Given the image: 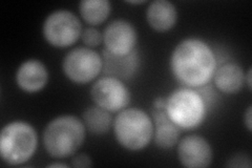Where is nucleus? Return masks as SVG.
I'll list each match as a JSON object with an SVG mask.
<instances>
[{
  "instance_id": "nucleus-8",
  "label": "nucleus",
  "mask_w": 252,
  "mask_h": 168,
  "mask_svg": "<svg viewBox=\"0 0 252 168\" xmlns=\"http://www.w3.org/2000/svg\"><path fill=\"white\" fill-rule=\"evenodd\" d=\"M92 99L96 105L109 113H119L130 103L128 87L121 80L104 76L94 83L91 90Z\"/></svg>"
},
{
  "instance_id": "nucleus-3",
  "label": "nucleus",
  "mask_w": 252,
  "mask_h": 168,
  "mask_svg": "<svg viewBox=\"0 0 252 168\" xmlns=\"http://www.w3.org/2000/svg\"><path fill=\"white\" fill-rule=\"evenodd\" d=\"M114 134L120 145L131 151L145 148L154 137V123L145 111L125 108L114 119Z\"/></svg>"
},
{
  "instance_id": "nucleus-13",
  "label": "nucleus",
  "mask_w": 252,
  "mask_h": 168,
  "mask_svg": "<svg viewBox=\"0 0 252 168\" xmlns=\"http://www.w3.org/2000/svg\"><path fill=\"white\" fill-rule=\"evenodd\" d=\"M154 123V142L156 146L162 149H169L180 141L182 130L168 117L165 109H152Z\"/></svg>"
},
{
  "instance_id": "nucleus-21",
  "label": "nucleus",
  "mask_w": 252,
  "mask_h": 168,
  "mask_svg": "<svg viewBox=\"0 0 252 168\" xmlns=\"http://www.w3.org/2000/svg\"><path fill=\"white\" fill-rule=\"evenodd\" d=\"M244 122L247 127L248 132L252 131V106H248L246 113L244 114Z\"/></svg>"
},
{
  "instance_id": "nucleus-1",
  "label": "nucleus",
  "mask_w": 252,
  "mask_h": 168,
  "mask_svg": "<svg viewBox=\"0 0 252 168\" xmlns=\"http://www.w3.org/2000/svg\"><path fill=\"white\" fill-rule=\"evenodd\" d=\"M170 68L179 83L189 89H198L214 78L217 58L211 47L203 40L188 38L173 50Z\"/></svg>"
},
{
  "instance_id": "nucleus-23",
  "label": "nucleus",
  "mask_w": 252,
  "mask_h": 168,
  "mask_svg": "<svg viewBox=\"0 0 252 168\" xmlns=\"http://www.w3.org/2000/svg\"><path fill=\"white\" fill-rule=\"evenodd\" d=\"M245 81H246V83H247L248 89L251 91V68L248 69L247 74L245 75Z\"/></svg>"
},
{
  "instance_id": "nucleus-2",
  "label": "nucleus",
  "mask_w": 252,
  "mask_h": 168,
  "mask_svg": "<svg viewBox=\"0 0 252 168\" xmlns=\"http://www.w3.org/2000/svg\"><path fill=\"white\" fill-rule=\"evenodd\" d=\"M86 129L83 121L64 115L55 118L47 123L43 132V145L46 153L55 159L72 157L82 146Z\"/></svg>"
},
{
  "instance_id": "nucleus-24",
  "label": "nucleus",
  "mask_w": 252,
  "mask_h": 168,
  "mask_svg": "<svg viewBox=\"0 0 252 168\" xmlns=\"http://www.w3.org/2000/svg\"><path fill=\"white\" fill-rule=\"evenodd\" d=\"M47 167H68L67 164H63V163H52V164H49L47 165Z\"/></svg>"
},
{
  "instance_id": "nucleus-22",
  "label": "nucleus",
  "mask_w": 252,
  "mask_h": 168,
  "mask_svg": "<svg viewBox=\"0 0 252 168\" xmlns=\"http://www.w3.org/2000/svg\"><path fill=\"white\" fill-rule=\"evenodd\" d=\"M166 103H167V98L158 97V98H156L154 100L153 108H156V109H165V107H166Z\"/></svg>"
},
{
  "instance_id": "nucleus-17",
  "label": "nucleus",
  "mask_w": 252,
  "mask_h": 168,
  "mask_svg": "<svg viewBox=\"0 0 252 168\" xmlns=\"http://www.w3.org/2000/svg\"><path fill=\"white\" fill-rule=\"evenodd\" d=\"M82 19L90 26L103 23L110 14V2L107 0H83L79 4Z\"/></svg>"
},
{
  "instance_id": "nucleus-5",
  "label": "nucleus",
  "mask_w": 252,
  "mask_h": 168,
  "mask_svg": "<svg viewBox=\"0 0 252 168\" xmlns=\"http://www.w3.org/2000/svg\"><path fill=\"white\" fill-rule=\"evenodd\" d=\"M207 106L199 93L189 87H180L168 97L165 111L182 131L200 126L207 114Z\"/></svg>"
},
{
  "instance_id": "nucleus-6",
  "label": "nucleus",
  "mask_w": 252,
  "mask_h": 168,
  "mask_svg": "<svg viewBox=\"0 0 252 168\" xmlns=\"http://www.w3.org/2000/svg\"><path fill=\"white\" fill-rule=\"evenodd\" d=\"M103 68L102 56L90 47H77L68 52L62 62V69L70 81L85 84L96 79Z\"/></svg>"
},
{
  "instance_id": "nucleus-19",
  "label": "nucleus",
  "mask_w": 252,
  "mask_h": 168,
  "mask_svg": "<svg viewBox=\"0 0 252 168\" xmlns=\"http://www.w3.org/2000/svg\"><path fill=\"white\" fill-rule=\"evenodd\" d=\"M251 165L250 157L245 154H236L226 163V166L228 167H251Z\"/></svg>"
},
{
  "instance_id": "nucleus-18",
  "label": "nucleus",
  "mask_w": 252,
  "mask_h": 168,
  "mask_svg": "<svg viewBox=\"0 0 252 168\" xmlns=\"http://www.w3.org/2000/svg\"><path fill=\"white\" fill-rule=\"evenodd\" d=\"M82 41L89 47H96L103 42V33L94 28H86L81 34Z\"/></svg>"
},
{
  "instance_id": "nucleus-16",
  "label": "nucleus",
  "mask_w": 252,
  "mask_h": 168,
  "mask_svg": "<svg viewBox=\"0 0 252 168\" xmlns=\"http://www.w3.org/2000/svg\"><path fill=\"white\" fill-rule=\"evenodd\" d=\"M82 118L85 129L96 135L107 134L114 124L112 113L99 107L96 104L86 108Z\"/></svg>"
},
{
  "instance_id": "nucleus-9",
  "label": "nucleus",
  "mask_w": 252,
  "mask_h": 168,
  "mask_svg": "<svg viewBox=\"0 0 252 168\" xmlns=\"http://www.w3.org/2000/svg\"><path fill=\"white\" fill-rule=\"evenodd\" d=\"M137 31L124 19L113 20L103 32L105 50L113 55L125 56L136 50Z\"/></svg>"
},
{
  "instance_id": "nucleus-12",
  "label": "nucleus",
  "mask_w": 252,
  "mask_h": 168,
  "mask_svg": "<svg viewBox=\"0 0 252 168\" xmlns=\"http://www.w3.org/2000/svg\"><path fill=\"white\" fill-rule=\"evenodd\" d=\"M49 81V71L41 61L27 60L18 67L16 82L19 89L26 93H37L44 89Z\"/></svg>"
},
{
  "instance_id": "nucleus-15",
  "label": "nucleus",
  "mask_w": 252,
  "mask_h": 168,
  "mask_svg": "<svg viewBox=\"0 0 252 168\" xmlns=\"http://www.w3.org/2000/svg\"><path fill=\"white\" fill-rule=\"evenodd\" d=\"M214 81L220 92L229 95L236 94L245 83V74L236 63H225L216 69Z\"/></svg>"
},
{
  "instance_id": "nucleus-11",
  "label": "nucleus",
  "mask_w": 252,
  "mask_h": 168,
  "mask_svg": "<svg viewBox=\"0 0 252 168\" xmlns=\"http://www.w3.org/2000/svg\"><path fill=\"white\" fill-rule=\"evenodd\" d=\"M102 59H103V68H102L103 74L119 79L121 81L131 80L137 75L140 67L138 50L125 56H117L104 49L102 51Z\"/></svg>"
},
{
  "instance_id": "nucleus-25",
  "label": "nucleus",
  "mask_w": 252,
  "mask_h": 168,
  "mask_svg": "<svg viewBox=\"0 0 252 168\" xmlns=\"http://www.w3.org/2000/svg\"><path fill=\"white\" fill-rule=\"evenodd\" d=\"M128 3H130V4H142V3H144L145 1H143V0H140V1H127Z\"/></svg>"
},
{
  "instance_id": "nucleus-10",
  "label": "nucleus",
  "mask_w": 252,
  "mask_h": 168,
  "mask_svg": "<svg viewBox=\"0 0 252 168\" xmlns=\"http://www.w3.org/2000/svg\"><path fill=\"white\" fill-rule=\"evenodd\" d=\"M178 157L184 167L205 168L211 164L214 151L206 139L198 134H190L179 141Z\"/></svg>"
},
{
  "instance_id": "nucleus-20",
  "label": "nucleus",
  "mask_w": 252,
  "mask_h": 168,
  "mask_svg": "<svg viewBox=\"0 0 252 168\" xmlns=\"http://www.w3.org/2000/svg\"><path fill=\"white\" fill-rule=\"evenodd\" d=\"M72 166L78 167V168H89L93 166V162L90 156H88L86 154H79L73 157Z\"/></svg>"
},
{
  "instance_id": "nucleus-4",
  "label": "nucleus",
  "mask_w": 252,
  "mask_h": 168,
  "mask_svg": "<svg viewBox=\"0 0 252 168\" xmlns=\"http://www.w3.org/2000/svg\"><path fill=\"white\" fill-rule=\"evenodd\" d=\"M38 145L35 129L25 121H13L0 133V155L9 165H21L34 156Z\"/></svg>"
},
{
  "instance_id": "nucleus-7",
  "label": "nucleus",
  "mask_w": 252,
  "mask_h": 168,
  "mask_svg": "<svg viewBox=\"0 0 252 168\" xmlns=\"http://www.w3.org/2000/svg\"><path fill=\"white\" fill-rule=\"evenodd\" d=\"M82 25L77 16L67 10H58L47 16L42 27L43 37L55 47L73 45L81 37Z\"/></svg>"
},
{
  "instance_id": "nucleus-14",
  "label": "nucleus",
  "mask_w": 252,
  "mask_h": 168,
  "mask_svg": "<svg viewBox=\"0 0 252 168\" xmlns=\"http://www.w3.org/2000/svg\"><path fill=\"white\" fill-rule=\"evenodd\" d=\"M148 25L157 32H167L175 27L178 19L177 7L168 0H155L146 11Z\"/></svg>"
}]
</instances>
